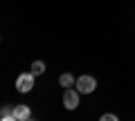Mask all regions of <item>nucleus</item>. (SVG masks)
Segmentation results:
<instances>
[{
    "mask_svg": "<svg viewBox=\"0 0 135 121\" xmlns=\"http://www.w3.org/2000/svg\"><path fill=\"white\" fill-rule=\"evenodd\" d=\"M101 121H117V114H101Z\"/></svg>",
    "mask_w": 135,
    "mask_h": 121,
    "instance_id": "nucleus-8",
    "label": "nucleus"
},
{
    "mask_svg": "<svg viewBox=\"0 0 135 121\" xmlns=\"http://www.w3.org/2000/svg\"><path fill=\"white\" fill-rule=\"evenodd\" d=\"M14 119V108L5 106V108H0V121H11Z\"/></svg>",
    "mask_w": 135,
    "mask_h": 121,
    "instance_id": "nucleus-6",
    "label": "nucleus"
},
{
    "mask_svg": "<svg viewBox=\"0 0 135 121\" xmlns=\"http://www.w3.org/2000/svg\"><path fill=\"white\" fill-rule=\"evenodd\" d=\"M32 74H34V76L45 74V63H43V61H34V63H32Z\"/></svg>",
    "mask_w": 135,
    "mask_h": 121,
    "instance_id": "nucleus-7",
    "label": "nucleus"
},
{
    "mask_svg": "<svg viewBox=\"0 0 135 121\" xmlns=\"http://www.w3.org/2000/svg\"><path fill=\"white\" fill-rule=\"evenodd\" d=\"M34 74L32 72H23L18 78H16V90H18L20 94H27V92H32L34 90Z\"/></svg>",
    "mask_w": 135,
    "mask_h": 121,
    "instance_id": "nucleus-2",
    "label": "nucleus"
},
{
    "mask_svg": "<svg viewBox=\"0 0 135 121\" xmlns=\"http://www.w3.org/2000/svg\"><path fill=\"white\" fill-rule=\"evenodd\" d=\"M77 90L81 94H92L97 90V78L90 76V74H81V76L77 78Z\"/></svg>",
    "mask_w": 135,
    "mask_h": 121,
    "instance_id": "nucleus-1",
    "label": "nucleus"
},
{
    "mask_svg": "<svg viewBox=\"0 0 135 121\" xmlns=\"http://www.w3.org/2000/svg\"><path fill=\"white\" fill-rule=\"evenodd\" d=\"M79 90H72V87H65V92H63V106H65V110H77L79 108Z\"/></svg>",
    "mask_w": 135,
    "mask_h": 121,
    "instance_id": "nucleus-3",
    "label": "nucleus"
},
{
    "mask_svg": "<svg viewBox=\"0 0 135 121\" xmlns=\"http://www.w3.org/2000/svg\"><path fill=\"white\" fill-rule=\"evenodd\" d=\"M14 119H16V121H27V119H32V110H29V106H16V108H14Z\"/></svg>",
    "mask_w": 135,
    "mask_h": 121,
    "instance_id": "nucleus-4",
    "label": "nucleus"
},
{
    "mask_svg": "<svg viewBox=\"0 0 135 121\" xmlns=\"http://www.w3.org/2000/svg\"><path fill=\"white\" fill-rule=\"evenodd\" d=\"M74 83H77V78H74V74H70V72H65V74L59 76V85L61 87H72Z\"/></svg>",
    "mask_w": 135,
    "mask_h": 121,
    "instance_id": "nucleus-5",
    "label": "nucleus"
}]
</instances>
